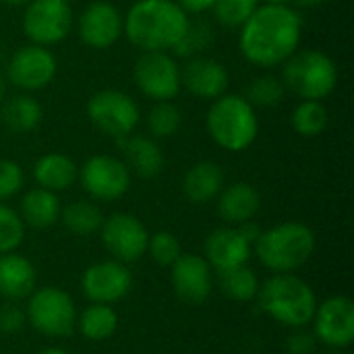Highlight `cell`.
<instances>
[{
  "instance_id": "obj_45",
  "label": "cell",
  "mask_w": 354,
  "mask_h": 354,
  "mask_svg": "<svg viewBox=\"0 0 354 354\" xmlns=\"http://www.w3.org/2000/svg\"><path fill=\"white\" fill-rule=\"evenodd\" d=\"M37 354H71L66 353V351H62V348H46V351H41V353Z\"/></svg>"
},
{
  "instance_id": "obj_10",
  "label": "cell",
  "mask_w": 354,
  "mask_h": 354,
  "mask_svg": "<svg viewBox=\"0 0 354 354\" xmlns=\"http://www.w3.org/2000/svg\"><path fill=\"white\" fill-rule=\"evenodd\" d=\"M133 79L139 91L156 102L172 100L180 91V66L168 52H141Z\"/></svg>"
},
{
  "instance_id": "obj_21",
  "label": "cell",
  "mask_w": 354,
  "mask_h": 354,
  "mask_svg": "<svg viewBox=\"0 0 354 354\" xmlns=\"http://www.w3.org/2000/svg\"><path fill=\"white\" fill-rule=\"evenodd\" d=\"M218 199V216L228 224H243L253 220L261 207L259 191L249 183H234L220 191Z\"/></svg>"
},
{
  "instance_id": "obj_2",
  "label": "cell",
  "mask_w": 354,
  "mask_h": 354,
  "mask_svg": "<svg viewBox=\"0 0 354 354\" xmlns=\"http://www.w3.org/2000/svg\"><path fill=\"white\" fill-rule=\"evenodd\" d=\"M189 15L174 0H137L122 17V33L141 52L174 50Z\"/></svg>"
},
{
  "instance_id": "obj_33",
  "label": "cell",
  "mask_w": 354,
  "mask_h": 354,
  "mask_svg": "<svg viewBox=\"0 0 354 354\" xmlns=\"http://www.w3.org/2000/svg\"><path fill=\"white\" fill-rule=\"evenodd\" d=\"M286 93V87L282 83L280 77L274 75H261L255 77L249 87H247V102L251 106H259V108H276L282 104Z\"/></svg>"
},
{
  "instance_id": "obj_18",
  "label": "cell",
  "mask_w": 354,
  "mask_h": 354,
  "mask_svg": "<svg viewBox=\"0 0 354 354\" xmlns=\"http://www.w3.org/2000/svg\"><path fill=\"white\" fill-rule=\"evenodd\" d=\"M172 284L180 301L201 305L212 295V268L205 257L187 253L172 263Z\"/></svg>"
},
{
  "instance_id": "obj_39",
  "label": "cell",
  "mask_w": 354,
  "mask_h": 354,
  "mask_svg": "<svg viewBox=\"0 0 354 354\" xmlns=\"http://www.w3.org/2000/svg\"><path fill=\"white\" fill-rule=\"evenodd\" d=\"M315 336L309 332H297L286 340L288 354H315Z\"/></svg>"
},
{
  "instance_id": "obj_47",
  "label": "cell",
  "mask_w": 354,
  "mask_h": 354,
  "mask_svg": "<svg viewBox=\"0 0 354 354\" xmlns=\"http://www.w3.org/2000/svg\"><path fill=\"white\" fill-rule=\"evenodd\" d=\"M330 354H338V353H330Z\"/></svg>"
},
{
  "instance_id": "obj_1",
  "label": "cell",
  "mask_w": 354,
  "mask_h": 354,
  "mask_svg": "<svg viewBox=\"0 0 354 354\" xmlns=\"http://www.w3.org/2000/svg\"><path fill=\"white\" fill-rule=\"evenodd\" d=\"M303 19L288 4H259L241 27L243 56L261 68L284 64L301 44Z\"/></svg>"
},
{
  "instance_id": "obj_6",
  "label": "cell",
  "mask_w": 354,
  "mask_h": 354,
  "mask_svg": "<svg viewBox=\"0 0 354 354\" xmlns=\"http://www.w3.org/2000/svg\"><path fill=\"white\" fill-rule=\"evenodd\" d=\"M282 83L301 100H324L338 85V66L322 50H297L282 68Z\"/></svg>"
},
{
  "instance_id": "obj_15",
  "label": "cell",
  "mask_w": 354,
  "mask_h": 354,
  "mask_svg": "<svg viewBox=\"0 0 354 354\" xmlns=\"http://www.w3.org/2000/svg\"><path fill=\"white\" fill-rule=\"evenodd\" d=\"M133 276L120 261H100L83 272L81 288L83 295L102 305H112L131 292Z\"/></svg>"
},
{
  "instance_id": "obj_13",
  "label": "cell",
  "mask_w": 354,
  "mask_h": 354,
  "mask_svg": "<svg viewBox=\"0 0 354 354\" xmlns=\"http://www.w3.org/2000/svg\"><path fill=\"white\" fill-rule=\"evenodd\" d=\"M102 243L120 263L137 261L147 251L149 232L143 222L131 214H114L102 224Z\"/></svg>"
},
{
  "instance_id": "obj_34",
  "label": "cell",
  "mask_w": 354,
  "mask_h": 354,
  "mask_svg": "<svg viewBox=\"0 0 354 354\" xmlns=\"http://www.w3.org/2000/svg\"><path fill=\"white\" fill-rule=\"evenodd\" d=\"M257 6L259 0H216L209 10L224 27H243Z\"/></svg>"
},
{
  "instance_id": "obj_11",
  "label": "cell",
  "mask_w": 354,
  "mask_h": 354,
  "mask_svg": "<svg viewBox=\"0 0 354 354\" xmlns=\"http://www.w3.org/2000/svg\"><path fill=\"white\" fill-rule=\"evenodd\" d=\"M77 178L81 187L100 201H116L131 187V170L114 156H91L81 166Z\"/></svg>"
},
{
  "instance_id": "obj_7",
  "label": "cell",
  "mask_w": 354,
  "mask_h": 354,
  "mask_svg": "<svg viewBox=\"0 0 354 354\" xmlns=\"http://www.w3.org/2000/svg\"><path fill=\"white\" fill-rule=\"evenodd\" d=\"M139 106L137 102L118 89H102L93 93L87 102L89 122L108 137L116 141L133 135L139 124Z\"/></svg>"
},
{
  "instance_id": "obj_23",
  "label": "cell",
  "mask_w": 354,
  "mask_h": 354,
  "mask_svg": "<svg viewBox=\"0 0 354 354\" xmlns=\"http://www.w3.org/2000/svg\"><path fill=\"white\" fill-rule=\"evenodd\" d=\"M224 189V170L216 162H197L183 178V193L191 203L203 205L214 201Z\"/></svg>"
},
{
  "instance_id": "obj_8",
  "label": "cell",
  "mask_w": 354,
  "mask_h": 354,
  "mask_svg": "<svg viewBox=\"0 0 354 354\" xmlns=\"http://www.w3.org/2000/svg\"><path fill=\"white\" fill-rule=\"evenodd\" d=\"M25 317L29 319L33 330L44 336H71L75 330V303L66 290L46 286L29 295Z\"/></svg>"
},
{
  "instance_id": "obj_27",
  "label": "cell",
  "mask_w": 354,
  "mask_h": 354,
  "mask_svg": "<svg viewBox=\"0 0 354 354\" xmlns=\"http://www.w3.org/2000/svg\"><path fill=\"white\" fill-rule=\"evenodd\" d=\"M79 330L87 340H93V342L108 340L118 330V313L110 305L93 303L81 313Z\"/></svg>"
},
{
  "instance_id": "obj_4",
  "label": "cell",
  "mask_w": 354,
  "mask_h": 354,
  "mask_svg": "<svg viewBox=\"0 0 354 354\" xmlns=\"http://www.w3.org/2000/svg\"><path fill=\"white\" fill-rule=\"evenodd\" d=\"M205 127L209 137L226 151H245L259 133L255 106L234 93L214 100L205 116Z\"/></svg>"
},
{
  "instance_id": "obj_36",
  "label": "cell",
  "mask_w": 354,
  "mask_h": 354,
  "mask_svg": "<svg viewBox=\"0 0 354 354\" xmlns=\"http://www.w3.org/2000/svg\"><path fill=\"white\" fill-rule=\"evenodd\" d=\"M147 251L160 266H172L183 255L178 239L170 232H156L153 236H149Z\"/></svg>"
},
{
  "instance_id": "obj_3",
  "label": "cell",
  "mask_w": 354,
  "mask_h": 354,
  "mask_svg": "<svg viewBox=\"0 0 354 354\" xmlns=\"http://www.w3.org/2000/svg\"><path fill=\"white\" fill-rule=\"evenodd\" d=\"M257 299L266 315L290 328H303L311 324L317 309L313 288L303 278L292 274H278L270 278L257 290Z\"/></svg>"
},
{
  "instance_id": "obj_25",
  "label": "cell",
  "mask_w": 354,
  "mask_h": 354,
  "mask_svg": "<svg viewBox=\"0 0 354 354\" xmlns=\"http://www.w3.org/2000/svg\"><path fill=\"white\" fill-rule=\"evenodd\" d=\"M21 220L31 228H50L60 218V201L56 193L41 187L31 189L21 199Z\"/></svg>"
},
{
  "instance_id": "obj_41",
  "label": "cell",
  "mask_w": 354,
  "mask_h": 354,
  "mask_svg": "<svg viewBox=\"0 0 354 354\" xmlns=\"http://www.w3.org/2000/svg\"><path fill=\"white\" fill-rule=\"evenodd\" d=\"M239 232L251 243V245H255L257 243V239L261 236V228L255 224V222H251V220H247V222H243V224H239Z\"/></svg>"
},
{
  "instance_id": "obj_19",
  "label": "cell",
  "mask_w": 354,
  "mask_h": 354,
  "mask_svg": "<svg viewBox=\"0 0 354 354\" xmlns=\"http://www.w3.org/2000/svg\"><path fill=\"white\" fill-rule=\"evenodd\" d=\"M251 243L239 232V228H218L205 241V261L216 268L218 274L247 266L251 257Z\"/></svg>"
},
{
  "instance_id": "obj_31",
  "label": "cell",
  "mask_w": 354,
  "mask_h": 354,
  "mask_svg": "<svg viewBox=\"0 0 354 354\" xmlns=\"http://www.w3.org/2000/svg\"><path fill=\"white\" fill-rule=\"evenodd\" d=\"M212 44H214L212 25L203 19H189L183 37L174 46V52L183 58H195L201 56V52H205Z\"/></svg>"
},
{
  "instance_id": "obj_29",
  "label": "cell",
  "mask_w": 354,
  "mask_h": 354,
  "mask_svg": "<svg viewBox=\"0 0 354 354\" xmlns=\"http://www.w3.org/2000/svg\"><path fill=\"white\" fill-rule=\"evenodd\" d=\"M328 108L319 100H303L292 110L290 122L301 137H317L328 127Z\"/></svg>"
},
{
  "instance_id": "obj_16",
  "label": "cell",
  "mask_w": 354,
  "mask_h": 354,
  "mask_svg": "<svg viewBox=\"0 0 354 354\" xmlns=\"http://www.w3.org/2000/svg\"><path fill=\"white\" fill-rule=\"evenodd\" d=\"M79 37L85 46L93 50H106L114 46L122 35V15L106 0H95L83 8L79 15Z\"/></svg>"
},
{
  "instance_id": "obj_37",
  "label": "cell",
  "mask_w": 354,
  "mask_h": 354,
  "mask_svg": "<svg viewBox=\"0 0 354 354\" xmlns=\"http://www.w3.org/2000/svg\"><path fill=\"white\" fill-rule=\"evenodd\" d=\"M23 183H25L23 168L12 160L2 158L0 160V201L15 197L23 189Z\"/></svg>"
},
{
  "instance_id": "obj_14",
  "label": "cell",
  "mask_w": 354,
  "mask_h": 354,
  "mask_svg": "<svg viewBox=\"0 0 354 354\" xmlns=\"http://www.w3.org/2000/svg\"><path fill=\"white\" fill-rule=\"evenodd\" d=\"M315 338L332 348H346L354 340V303L348 297H330L313 315Z\"/></svg>"
},
{
  "instance_id": "obj_30",
  "label": "cell",
  "mask_w": 354,
  "mask_h": 354,
  "mask_svg": "<svg viewBox=\"0 0 354 354\" xmlns=\"http://www.w3.org/2000/svg\"><path fill=\"white\" fill-rule=\"evenodd\" d=\"M220 288L228 299L239 301V303H247V301L257 297L259 282H257V276L251 268L239 266V268L220 272Z\"/></svg>"
},
{
  "instance_id": "obj_42",
  "label": "cell",
  "mask_w": 354,
  "mask_h": 354,
  "mask_svg": "<svg viewBox=\"0 0 354 354\" xmlns=\"http://www.w3.org/2000/svg\"><path fill=\"white\" fill-rule=\"evenodd\" d=\"M299 6H307V8H311V6H319V4H324L326 0H295Z\"/></svg>"
},
{
  "instance_id": "obj_38",
  "label": "cell",
  "mask_w": 354,
  "mask_h": 354,
  "mask_svg": "<svg viewBox=\"0 0 354 354\" xmlns=\"http://www.w3.org/2000/svg\"><path fill=\"white\" fill-rule=\"evenodd\" d=\"M25 324V313L15 307V305H6L0 309V332L2 334H17Z\"/></svg>"
},
{
  "instance_id": "obj_44",
  "label": "cell",
  "mask_w": 354,
  "mask_h": 354,
  "mask_svg": "<svg viewBox=\"0 0 354 354\" xmlns=\"http://www.w3.org/2000/svg\"><path fill=\"white\" fill-rule=\"evenodd\" d=\"M4 91H6V81H4V77L0 75V104L4 102Z\"/></svg>"
},
{
  "instance_id": "obj_40",
  "label": "cell",
  "mask_w": 354,
  "mask_h": 354,
  "mask_svg": "<svg viewBox=\"0 0 354 354\" xmlns=\"http://www.w3.org/2000/svg\"><path fill=\"white\" fill-rule=\"evenodd\" d=\"M187 15L193 12V15H199V12H205L214 6L216 0H174Z\"/></svg>"
},
{
  "instance_id": "obj_5",
  "label": "cell",
  "mask_w": 354,
  "mask_h": 354,
  "mask_svg": "<svg viewBox=\"0 0 354 354\" xmlns=\"http://www.w3.org/2000/svg\"><path fill=\"white\" fill-rule=\"evenodd\" d=\"M259 261L276 272L290 274L305 266L315 251V234L301 222H284L266 232L255 243Z\"/></svg>"
},
{
  "instance_id": "obj_17",
  "label": "cell",
  "mask_w": 354,
  "mask_h": 354,
  "mask_svg": "<svg viewBox=\"0 0 354 354\" xmlns=\"http://www.w3.org/2000/svg\"><path fill=\"white\" fill-rule=\"evenodd\" d=\"M228 83L230 77L226 66L214 58L195 56L187 58V62L180 66V87H185L195 97L216 100L226 93Z\"/></svg>"
},
{
  "instance_id": "obj_9",
  "label": "cell",
  "mask_w": 354,
  "mask_h": 354,
  "mask_svg": "<svg viewBox=\"0 0 354 354\" xmlns=\"http://www.w3.org/2000/svg\"><path fill=\"white\" fill-rule=\"evenodd\" d=\"M73 27V10L66 0H29L23 15V33L31 44L52 46L62 41Z\"/></svg>"
},
{
  "instance_id": "obj_26",
  "label": "cell",
  "mask_w": 354,
  "mask_h": 354,
  "mask_svg": "<svg viewBox=\"0 0 354 354\" xmlns=\"http://www.w3.org/2000/svg\"><path fill=\"white\" fill-rule=\"evenodd\" d=\"M44 110L39 102L29 93H19L2 102L0 120L12 133H29L41 122Z\"/></svg>"
},
{
  "instance_id": "obj_35",
  "label": "cell",
  "mask_w": 354,
  "mask_h": 354,
  "mask_svg": "<svg viewBox=\"0 0 354 354\" xmlns=\"http://www.w3.org/2000/svg\"><path fill=\"white\" fill-rule=\"evenodd\" d=\"M25 239V224L21 216L0 203V255L12 253Z\"/></svg>"
},
{
  "instance_id": "obj_28",
  "label": "cell",
  "mask_w": 354,
  "mask_h": 354,
  "mask_svg": "<svg viewBox=\"0 0 354 354\" xmlns=\"http://www.w3.org/2000/svg\"><path fill=\"white\" fill-rule=\"evenodd\" d=\"M60 218H62L64 228L68 232H73V234H79V236L93 234L104 224L102 209L97 205L89 203V201H73V203H68L64 209H60Z\"/></svg>"
},
{
  "instance_id": "obj_20",
  "label": "cell",
  "mask_w": 354,
  "mask_h": 354,
  "mask_svg": "<svg viewBox=\"0 0 354 354\" xmlns=\"http://www.w3.org/2000/svg\"><path fill=\"white\" fill-rule=\"evenodd\" d=\"M124 153V164L141 178H153L164 168V151L151 137L129 135L118 141Z\"/></svg>"
},
{
  "instance_id": "obj_22",
  "label": "cell",
  "mask_w": 354,
  "mask_h": 354,
  "mask_svg": "<svg viewBox=\"0 0 354 354\" xmlns=\"http://www.w3.org/2000/svg\"><path fill=\"white\" fill-rule=\"evenodd\" d=\"M35 290V268L19 253L0 255V295L19 301Z\"/></svg>"
},
{
  "instance_id": "obj_24",
  "label": "cell",
  "mask_w": 354,
  "mask_h": 354,
  "mask_svg": "<svg viewBox=\"0 0 354 354\" xmlns=\"http://www.w3.org/2000/svg\"><path fill=\"white\" fill-rule=\"evenodd\" d=\"M77 164L64 153H46L33 164V178L37 187L58 193L77 180Z\"/></svg>"
},
{
  "instance_id": "obj_43",
  "label": "cell",
  "mask_w": 354,
  "mask_h": 354,
  "mask_svg": "<svg viewBox=\"0 0 354 354\" xmlns=\"http://www.w3.org/2000/svg\"><path fill=\"white\" fill-rule=\"evenodd\" d=\"M2 4H8V6H23V4H27L29 0H0Z\"/></svg>"
},
{
  "instance_id": "obj_12",
  "label": "cell",
  "mask_w": 354,
  "mask_h": 354,
  "mask_svg": "<svg viewBox=\"0 0 354 354\" xmlns=\"http://www.w3.org/2000/svg\"><path fill=\"white\" fill-rule=\"evenodd\" d=\"M56 68V58L46 46L29 44L12 52L6 66V77L23 91H37L52 83Z\"/></svg>"
},
{
  "instance_id": "obj_46",
  "label": "cell",
  "mask_w": 354,
  "mask_h": 354,
  "mask_svg": "<svg viewBox=\"0 0 354 354\" xmlns=\"http://www.w3.org/2000/svg\"><path fill=\"white\" fill-rule=\"evenodd\" d=\"M266 2H272V4H286L288 0H266Z\"/></svg>"
},
{
  "instance_id": "obj_32",
  "label": "cell",
  "mask_w": 354,
  "mask_h": 354,
  "mask_svg": "<svg viewBox=\"0 0 354 354\" xmlns=\"http://www.w3.org/2000/svg\"><path fill=\"white\" fill-rule=\"evenodd\" d=\"M183 124V114L170 100L156 102L147 112V129L156 139H166L178 133Z\"/></svg>"
}]
</instances>
